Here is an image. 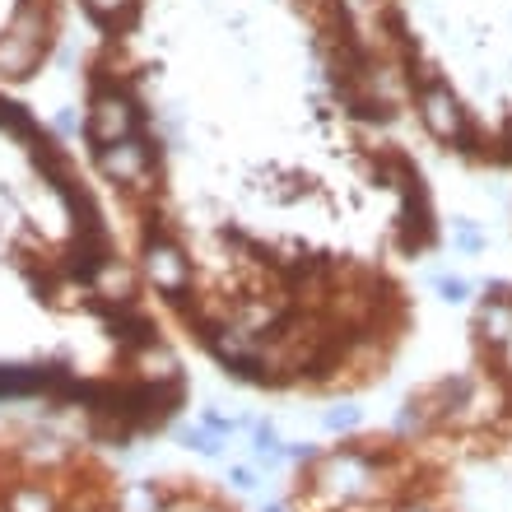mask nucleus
<instances>
[{"label": "nucleus", "mask_w": 512, "mask_h": 512, "mask_svg": "<svg viewBox=\"0 0 512 512\" xmlns=\"http://www.w3.org/2000/svg\"><path fill=\"white\" fill-rule=\"evenodd\" d=\"M396 429L429 443L447 466L512 475V284H485L466 322V364L405 396Z\"/></svg>", "instance_id": "f257e3e1"}, {"label": "nucleus", "mask_w": 512, "mask_h": 512, "mask_svg": "<svg viewBox=\"0 0 512 512\" xmlns=\"http://www.w3.org/2000/svg\"><path fill=\"white\" fill-rule=\"evenodd\" d=\"M294 512H378V508L350 503V499H308V503H294Z\"/></svg>", "instance_id": "f03ea898"}]
</instances>
